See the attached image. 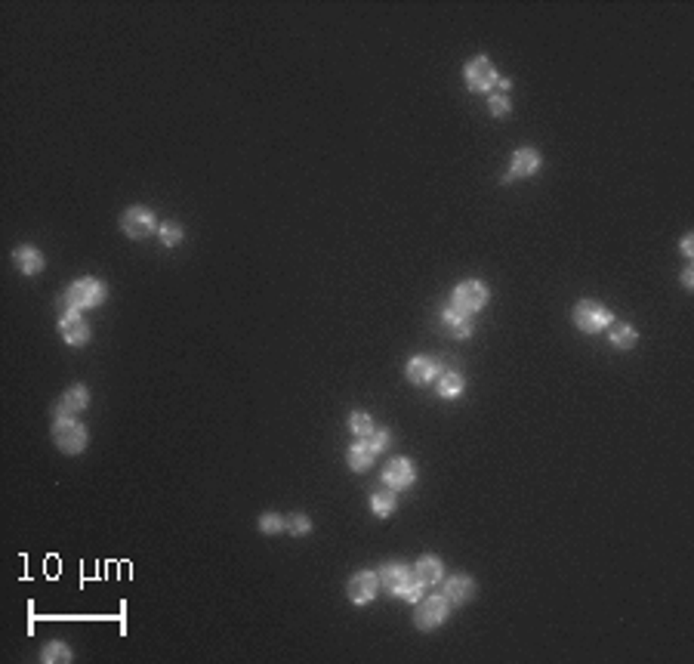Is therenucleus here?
I'll return each instance as SVG.
<instances>
[{
    "label": "nucleus",
    "mask_w": 694,
    "mask_h": 664,
    "mask_svg": "<svg viewBox=\"0 0 694 664\" xmlns=\"http://www.w3.org/2000/svg\"><path fill=\"white\" fill-rule=\"evenodd\" d=\"M574 322H577V327H580V331L595 334V331H602V327L611 325V312L602 303L583 300V303H577V309H574Z\"/></svg>",
    "instance_id": "1"
},
{
    "label": "nucleus",
    "mask_w": 694,
    "mask_h": 664,
    "mask_svg": "<svg viewBox=\"0 0 694 664\" xmlns=\"http://www.w3.org/2000/svg\"><path fill=\"white\" fill-rule=\"evenodd\" d=\"M488 303V290L482 281H463V285H457V290H453V309H460V312L473 315L478 312Z\"/></svg>",
    "instance_id": "2"
},
{
    "label": "nucleus",
    "mask_w": 694,
    "mask_h": 664,
    "mask_svg": "<svg viewBox=\"0 0 694 664\" xmlns=\"http://www.w3.org/2000/svg\"><path fill=\"white\" fill-rule=\"evenodd\" d=\"M68 300H71V306H81V309H90V306H99L102 300H105V285L102 281H96V278H81V281H75L71 285V290L65 294Z\"/></svg>",
    "instance_id": "3"
},
{
    "label": "nucleus",
    "mask_w": 694,
    "mask_h": 664,
    "mask_svg": "<svg viewBox=\"0 0 694 664\" xmlns=\"http://www.w3.org/2000/svg\"><path fill=\"white\" fill-rule=\"evenodd\" d=\"M53 436H56L59 448L68 451V455H77V451H84V445H87V430L77 420H71V418L56 420V430H53Z\"/></svg>",
    "instance_id": "4"
},
{
    "label": "nucleus",
    "mask_w": 694,
    "mask_h": 664,
    "mask_svg": "<svg viewBox=\"0 0 694 664\" xmlns=\"http://www.w3.org/2000/svg\"><path fill=\"white\" fill-rule=\"evenodd\" d=\"M417 627H423V631H432V627H439L444 618H448V597H429L423 599L420 606H417Z\"/></svg>",
    "instance_id": "5"
},
{
    "label": "nucleus",
    "mask_w": 694,
    "mask_h": 664,
    "mask_svg": "<svg viewBox=\"0 0 694 664\" xmlns=\"http://www.w3.org/2000/svg\"><path fill=\"white\" fill-rule=\"evenodd\" d=\"M466 81H469L473 90L485 93V90H491V87L497 84V72H494V65L485 56H478L473 62H466Z\"/></svg>",
    "instance_id": "6"
},
{
    "label": "nucleus",
    "mask_w": 694,
    "mask_h": 664,
    "mask_svg": "<svg viewBox=\"0 0 694 664\" xmlns=\"http://www.w3.org/2000/svg\"><path fill=\"white\" fill-rule=\"evenodd\" d=\"M59 331H62V337H65V343H71V347H84V343L90 340V325H87L77 312L59 315Z\"/></svg>",
    "instance_id": "7"
},
{
    "label": "nucleus",
    "mask_w": 694,
    "mask_h": 664,
    "mask_svg": "<svg viewBox=\"0 0 694 664\" xmlns=\"http://www.w3.org/2000/svg\"><path fill=\"white\" fill-rule=\"evenodd\" d=\"M121 223H123V232L130 238H145L151 229H155V214H151L148 207H130Z\"/></svg>",
    "instance_id": "8"
},
{
    "label": "nucleus",
    "mask_w": 694,
    "mask_h": 664,
    "mask_svg": "<svg viewBox=\"0 0 694 664\" xmlns=\"http://www.w3.org/2000/svg\"><path fill=\"white\" fill-rule=\"evenodd\" d=\"M382 482L389 485V489H407V485L414 482V467H411V460H404V457H395V460H389L386 464V470H382Z\"/></svg>",
    "instance_id": "9"
},
{
    "label": "nucleus",
    "mask_w": 694,
    "mask_h": 664,
    "mask_svg": "<svg viewBox=\"0 0 694 664\" xmlns=\"http://www.w3.org/2000/svg\"><path fill=\"white\" fill-rule=\"evenodd\" d=\"M407 575H411V569H407V565H402V562H386L380 569L377 581H380V587L386 590V593L398 597V593H402V587H404V581H407Z\"/></svg>",
    "instance_id": "10"
},
{
    "label": "nucleus",
    "mask_w": 694,
    "mask_h": 664,
    "mask_svg": "<svg viewBox=\"0 0 694 664\" xmlns=\"http://www.w3.org/2000/svg\"><path fill=\"white\" fill-rule=\"evenodd\" d=\"M377 587H380L377 575H373V572H358L349 581V599H352V603H370Z\"/></svg>",
    "instance_id": "11"
},
{
    "label": "nucleus",
    "mask_w": 694,
    "mask_h": 664,
    "mask_svg": "<svg viewBox=\"0 0 694 664\" xmlns=\"http://www.w3.org/2000/svg\"><path fill=\"white\" fill-rule=\"evenodd\" d=\"M87 389L84 386H71L65 396H62V402L56 405V420H65V418H71V414H77V411H84L87 408Z\"/></svg>",
    "instance_id": "12"
},
{
    "label": "nucleus",
    "mask_w": 694,
    "mask_h": 664,
    "mask_svg": "<svg viewBox=\"0 0 694 664\" xmlns=\"http://www.w3.org/2000/svg\"><path fill=\"white\" fill-rule=\"evenodd\" d=\"M540 170V152L537 148H519L512 155V176H531Z\"/></svg>",
    "instance_id": "13"
},
{
    "label": "nucleus",
    "mask_w": 694,
    "mask_h": 664,
    "mask_svg": "<svg viewBox=\"0 0 694 664\" xmlns=\"http://www.w3.org/2000/svg\"><path fill=\"white\" fill-rule=\"evenodd\" d=\"M435 359H426V356H414L411 361H407V377H411V383H429V380L435 377Z\"/></svg>",
    "instance_id": "14"
},
{
    "label": "nucleus",
    "mask_w": 694,
    "mask_h": 664,
    "mask_svg": "<svg viewBox=\"0 0 694 664\" xmlns=\"http://www.w3.org/2000/svg\"><path fill=\"white\" fill-rule=\"evenodd\" d=\"M473 593H475V584L469 578H463V575H457V578L448 581V603H453V606L473 599Z\"/></svg>",
    "instance_id": "15"
},
{
    "label": "nucleus",
    "mask_w": 694,
    "mask_h": 664,
    "mask_svg": "<svg viewBox=\"0 0 694 664\" xmlns=\"http://www.w3.org/2000/svg\"><path fill=\"white\" fill-rule=\"evenodd\" d=\"M444 325L453 331V337H469V334H473V318L466 312H460V309H453V306L444 312Z\"/></svg>",
    "instance_id": "16"
},
{
    "label": "nucleus",
    "mask_w": 694,
    "mask_h": 664,
    "mask_svg": "<svg viewBox=\"0 0 694 664\" xmlns=\"http://www.w3.org/2000/svg\"><path fill=\"white\" fill-rule=\"evenodd\" d=\"M441 572H444V569H441V562L435 560V556H423V560L414 565V575H417V578H420L423 584H439V581H441Z\"/></svg>",
    "instance_id": "17"
},
{
    "label": "nucleus",
    "mask_w": 694,
    "mask_h": 664,
    "mask_svg": "<svg viewBox=\"0 0 694 664\" xmlns=\"http://www.w3.org/2000/svg\"><path fill=\"white\" fill-rule=\"evenodd\" d=\"M13 256H16V266H19L22 272H28V276L43 269V256H40V251H34V247H19Z\"/></svg>",
    "instance_id": "18"
},
{
    "label": "nucleus",
    "mask_w": 694,
    "mask_h": 664,
    "mask_svg": "<svg viewBox=\"0 0 694 664\" xmlns=\"http://www.w3.org/2000/svg\"><path fill=\"white\" fill-rule=\"evenodd\" d=\"M460 389H463V374L444 365V371L439 374V396L451 398V396H460Z\"/></svg>",
    "instance_id": "19"
},
{
    "label": "nucleus",
    "mask_w": 694,
    "mask_h": 664,
    "mask_svg": "<svg viewBox=\"0 0 694 664\" xmlns=\"http://www.w3.org/2000/svg\"><path fill=\"white\" fill-rule=\"evenodd\" d=\"M370 464H373V451L364 445V442H355V445L349 448V467H352V470H358V473H364Z\"/></svg>",
    "instance_id": "20"
},
{
    "label": "nucleus",
    "mask_w": 694,
    "mask_h": 664,
    "mask_svg": "<svg viewBox=\"0 0 694 664\" xmlns=\"http://www.w3.org/2000/svg\"><path fill=\"white\" fill-rule=\"evenodd\" d=\"M370 510L377 513V516H389V513L395 510V494H392V489H382V491H373V498H370Z\"/></svg>",
    "instance_id": "21"
},
{
    "label": "nucleus",
    "mask_w": 694,
    "mask_h": 664,
    "mask_svg": "<svg viewBox=\"0 0 694 664\" xmlns=\"http://www.w3.org/2000/svg\"><path fill=\"white\" fill-rule=\"evenodd\" d=\"M611 343H614V347H624V349L636 347V327H629V325H614Z\"/></svg>",
    "instance_id": "22"
},
{
    "label": "nucleus",
    "mask_w": 694,
    "mask_h": 664,
    "mask_svg": "<svg viewBox=\"0 0 694 664\" xmlns=\"http://www.w3.org/2000/svg\"><path fill=\"white\" fill-rule=\"evenodd\" d=\"M398 597H404V599H411V603H420V597H423V581L417 578V575L411 572L407 575V581H404V587H402V593Z\"/></svg>",
    "instance_id": "23"
},
{
    "label": "nucleus",
    "mask_w": 694,
    "mask_h": 664,
    "mask_svg": "<svg viewBox=\"0 0 694 664\" xmlns=\"http://www.w3.org/2000/svg\"><path fill=\"white\" fill-rule=\"evenodd\" d=\"M43 661H71V649L65 643H50L43 649Z\"/></svg>",
    "instance_id": "24"
},
{
    "label": "nucleus",
    "mask_w": 694,
    "mask_h": 664,
    "mask_svg": "<svg viewBox=\"0 0 694 664\" xmlns=\"http://www.w3.org/2000/svg\"><path fill=\"white\" fill-rule=\"evenodd\" d=\"M364 445H368L373 455H377V451H382V448L389 445V432L386 430H370L368 436H364Z\"/></svg>",
    "instance_id": "25"
},
{
    "label": "nucleus",
    "mask_w": 694,
    "mask_h": 664,
    "mask_svg": "<svg viewBox=\"0 0 694 664\" xmlns=\"http://www.w3.org/2000/svg\"><path fill=\"white\" fill-rule=\"evenodd\" d=\"M349 427H352V432H358V436H368V432L373 430V420L368 418V414H352L349 418Z\"/></svg>",
    "instance_id": "26"
},
{
    "label": "nucleus",
    "mask_w": 694,
    "mask_h": 664,
    "mask_svg": "<svg viewBox=\"0 0 694 664\" xmlns=\"http://www.w3.org/2000/svg\"><path fill=\"white\" fill-rule=\"evenodd\" d=\"M161 241H164L167 247L180 244V241H182V229L176 226V223H164V226H161Z\"/></svg>",
    "instance_id": "27"
},
{
    "label": "nucleus",
    "mask_w": 694,
    "mask_h": 664,
    "mask_svg": "<svg viewBox=\"0 0 694 664\" xmlns=\"http://www.w3.org/2000/svg\"><path fill=\"white\" fill-rule=\"evenodd\" d=\"M281 526H284V519L275 516V513H265V516L260 519V528L265 531V535H275V531H281Z\"/></svg>",
    "instance_id": "28"
},
{
    "label": "nucleus",
    "mask_w": 694,
    "mask_h": 664,
    "mask_svg": "<svg viewBox=\"0 0 694 664\" xmlns=\"http://www.w3.org/2000/svg\"><path fill=\"white\" fill-rule=\"evenodd\" d=\"M287 528L293 531V535H309V528H312V526H309V519H306V516L293 513V516L287 519Z\"/></svg>",
    "instance_id": "29"
},
{
    "label": "nucleus",
    "mask_w": 694,
    "mask_h": 664,
    "mask_svg": "<svg viewBox=\"0 0 694 664\" xmlns=\"http://www.w3.org/2000/svg\"><path fill=\"white\" fill-rule=\"evenodd\" d=\"M491 111L497 114V118L510 114V99H506V96H491Z\"/></svg>",
    "instance_id": "30"
}]
</instances>
